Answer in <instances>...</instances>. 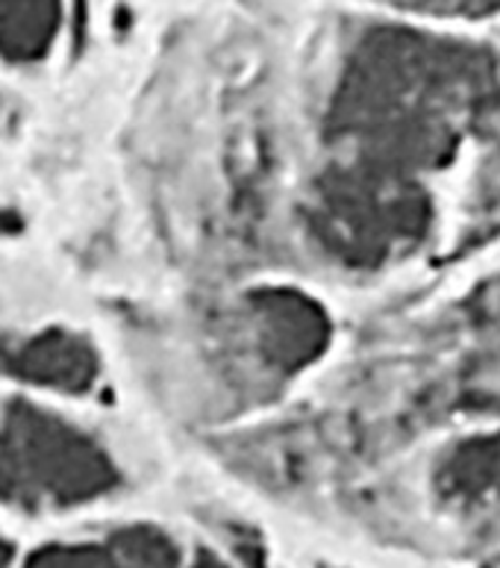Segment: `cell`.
Instances as JSON below:
<instances>
[{"mask_svg":"<svg viewBox=\"0 0 500 568\" xmlns=\"http://www.w3.org/2000/svg\"><path fill=\"white\" fill-rule=\"evenodd\" d=\"M500 110V57L471 44L380 27L365 33L324 115L327 160L425 183L468 130Z\"/></svg>","mask_w":500,"mask_h":568,"instance_id":"cell-1","label":"cell"},{"mask_svg":"<svg viewBox=\"0 0 500 568\" xmlns=\"http://www.w3.org/2000/svg\"><path fill=\"white\" fill-rule=\"evenodd\" d=\"M432 219L425 183L389 180L330 160L304 201L306 236L350 272H377L412 256L430 236Z\"/></svg>","mask_w":500,"mask_h":568,"instance_id":"cell-2","label":"cell"},{"mask_svg":"<svg viewBox=\"0 0 500 568\" xmlns=\"http://www.w3.org/2000/svg\"><path fill=\"white\" fill-rule=\"evenodd\" d=\"M124 484L106 445L62 413L24 398L0 404V504L24 516L89 507Z\"/></svg>","mask_w":500,"mask_h":568,"instance_id":"cell-3","label":"cell"},{"mask_svg":"<svg viewBox=\"0 0 500 568\" xmlns=\"http://www.w3.org/2000/svg\"><path fill=\"white\" fill-rule=\"evenodd\" d=\"M330 336L327 310L297 288H259L238 310V348L274 383L292 381L324 356Z\"/></svg>","mask_w":500,"mask_h":568,"instance_id":"cell-4","label":"cell"},{"mask_svg":"<svg viewBox=\"0 0 500 568\" xmlns=\"http://www.w3.org/2000/svg\"><path fill=\"white\" fill-rule=\"evenodd\" d=\"M0 374L30 389L89 395L101 383V356L83 333L42 327L0 339Z\"/></svg>","mask_w":500,"mask_h":568,"instance_id":"cell-5","label":"cell"},{"mask_svg":"<svg viewBox=\"0 0 500 568\" xmlns=\"http://www.w3.org/2000/svg\"><path fill=\"white\" fill-rule=\"evenodd\" d=\"M24 568H186V557L169 530L124 525L98 539L42 548Z\"/></svg>","mask_w":500,"mask_h":568,"instance_id":"cell-6","label":"cell"},{"mask_svg":"<svg viewBox=\"0 0 500 568\" xmlns=\"http://www.w3.org/2000/svg\"><path fill=\"white\" fill-rule=\"evenodd\" d=\"M432 493L459 513L500 509V427L445 450L432 471Z\"/></svg>","mask_w":500,"mask_h":568,"instance_id":"cell-7","label":"cell"},{"mask_svg":"<svg viewBox=\"0 0 500 568\" xmlns=\"http://www.w3.org/2000/svg\"><path fill=\"white\" fill-rule=\"evenodd\" d=\"M62 0H0V57L39 62L60 30Z\"/></svg>","mask_w":500,"mask_h":568,"instance_id":"cell-8","label":"cell"},{"mask_svg":"<svg viewBox=\"0 0 500 568\" xmlns=\"http://www.w3.org/2000/svg\"><path fill=\"white\" fill-rule=\"evenodd\" d=\"M404 7L445 16H500V0H398Z\"/></svg>","mask_w":500,"mask_h":568,"instance_id":"cell-9","label":"cell"},{"mask_svg":"<svg viewBox=\"0 0 500 568\" xmlns=\"http://www.w3.org/2000/svg\"><path fill=\"white\" fill-rule=\"evenodd\" d=\"M236 554L242 566L245 568H265V554H263V545L256 536H247V534H236Z\"/></svg>","mask_w":500,"mask_h":568,"instance_id":"cell-10","label":"cell"},{"mask_svg":"<svg viewBox=\"0 0 500 568\" xmlns=\"http://www.w3.org/2000/svg\"><path fill=\"white\" fill-rule=\"evenodd\" d=\"M186 568H229V566L221 560L218 554L206 551V548H197V551L192 554V560L186 562Z\"/></svg>","mask_w":500,"mask_h":568,"instance_id":"cell-11","label":"cell"},{"mask_svg":"<svg viewBox=\"0 0 500 568\" xmlns=\"http://www.w3.org/2000/svg\"><path fill=\"white\" fill-rule=\"evenodd\" d=\"M9 562H12V548L0 542V568H9Z\"/></svg>","mask_w":500,"mask_h":568,"instance_id":"cell-12","label":"cell"},{"mask_svg":"<svg viewBox=\"0 0 500 568\" xmlns=\"http://www.w3.org/2000/svg\"><path fill=\"white\" fill-rule=\"evenodd\" d=\"M486 568H500V560H494V562H489V566Z\"/></svg>","mask_w":500,"mask_h":568,"instance_id":"cell-13","label":"cell"}]
</instances>
